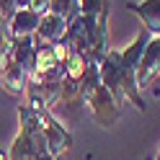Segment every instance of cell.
I'll return each instance as SVG.
<instances>
[{
    "label": "cell",
    "mask_w": 160,
    "mask_h": 160,
    "mask_svg": "<svg viewBox=\"0 0 160 160\" xmlns=\"http://www.w3.org/2000/svg\"><path fill=\"white\" fill-rule=\"evenodd\" d=\"M155 75H160V34H155L147 42L145 54H142V59H139V65H137L134 80H137L139 88H145Z\"/></svg>",
    "instance_id": "obj_1"
},
{
    "label": "cell",
    "mask_w": 160,
    "mask_h": 160,
    "mask_svg": "<svg viewBox=\"0 0 160 160\" xmlns=\"http://www.w3.org/2000/svg\"><path fill=\"white\" fill-rule=\"evenodd\" d=\"M67 26L70 21L57 13H47L42 16V21H39V28H36V39L44 44H57V42H65L67 36Z\"/></svg>",
    "instance_id": "obj_2"
},
{
    "label": "cell",
    "mask_w": 160,
    "mask_h": 160,
    "mask_svg": "<svg viewBox=\"0 0 160 160\" xmlns=\"http://www.w3.org/2000/svg\"><path fill=\"white\" fill-rule=\"evenodd\" d=\"M44 137H47L49 152L54 158H62V152H67L70 145H72V139H70V134L62 129V124H57L47 111H44Z\"/></svg>",
    "instance_id": "obj_3"
},
{
    "label": "cell",
    "mask_w": 160,
    "mask_h": 160,
    "mask_svg": "<svg viewBox=\"0 0 160 160\" xmlns=\"http://www.w3.org/2000/svg\"><path fill=\"white\" fill-rule=\"evenodd\" d=\"M26 83H28V72H26V70H23V67L11 57V62L5 65L3 75H0V85H3L8 93L21 96V93L26 91Z\"/></svg>",
    "instance_id": "obj_4"
},
{
    "label": "cell",
    "mask_w": 160,
    "mask_h": 160,
    "mask_svg": "<svg viewBox=\"0 0 160 160\" xmlns=\"http://www.w3.org/2000/svg\"><path fill=\"white\" fill-rule=\"evenodd\" d=\"M39 21H42V16H36L28 5H23V8H18V11L13 13V18H11V31H13L16 39L34 36L36 28H39Z\"/></svg>",
    "instance_id": "obj_5"
},
{
    "label": "cell",
    "mask_w": 160,
    "mask_h": 160,
    "mask_svg": "<svg viewBox=\"0 0 160 160\" xmlns=\"http://www.w3.org/2000/svg\"><path fill=\"white\" fill-rule=\"evenodd\" d=\"M129 11H134L150 34H160V0H145V3H132Z\"/></svg>",
    "instance_id": "obj_6"
},
{
    "label": "cell",
    "mask_w": 160,
    "mask_h": 160,
    "mask_svg": "<svg viewBox=\"0 0 160 160\" xmlns=\"http://www.w3.org/2000/svg\"><path fill=\"white\" fill-rule=\"evenodd\" d=\"M152 36H155V34H150L147 28H142V31H139V36L122 52L124 67H129V70H134V72H137V65H139V59H142V54H145V47H147V42H150Z\"/></svg>",
    "instance_id": "obj_7"
},
{
    "label": "cell",
    "mask_w": 160,
    "mask_h": 160,
    "mask_svg": "<svg viewBox=\"0 0 160 160\" xmlns=\"http://www.w3.org/2000/svg\"><path fill=\"white\" fill-rule=\"evenodd\" d=\"M88 65H91V59H85L83 54H78V52H70V57H67V62H65V78H70V80H83V75H85V70H88Z\"/></svg>",
    "instance_id": "obj_8"
},
{
    "label": "cell",
    "mask_w": 160,
    "mask_h": 160,
    "mask_svg": "<svg viewBox=\"0 0 160 160\" xmlns=\"http://www.w3.org/2000/svg\"><path fill=\"white\" fill-rule=\"evenodd\" d=\"M0 160H8V155H5V152H0Z\"/></svg>",
    "instance_id": "obj_9"
}]
</instances>
